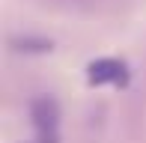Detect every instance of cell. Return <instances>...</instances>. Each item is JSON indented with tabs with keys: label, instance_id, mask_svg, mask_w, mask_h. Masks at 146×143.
<instances>
[{
	"label": "cell",
	"instance_id": "3",
	"mask_svg": "<svg viewBox=\"0 0 146 143\" xmlns=\"http://www.w3.org/2000/svg\"><path fill=\"white\" fill-rule=\"evenodd\" d=\"M51 3H60V6H78V3H84V0H51Z\"/></svg>",
	"mask_w": 146,
	"mask_h": 143
},
{
	"label": "cell",
	"instance_id": "1",
	"mask_svg": "<svg viewBox=\"0 0 146 143\" xmlns=\"http://www.w3.org/2000/svg\"><path fill=\"white\" fill-rule=\"evenodd\" d=\"M30 119L39 143H57L60 140V105L51 95H36L30 105Z\"/></svg>",
	"mask_w": 146,
	"mask_h": 143
},
{
	"label": "cell",
	"instance_id": "2",
	"mask_svg": "<svg viewBox=\"0 0 146 143\" xmlns=\"http://www.w3.org/2000/svg\"><path fill=\"white\" fill-rule=\"evenodd\" d=\"M87 77H90V83H122L128 75H125V63H119V60H96V63H90Z\"/></svg>",
	"mask_w": 146,
	"mask_h": 143
}]
</instances>
